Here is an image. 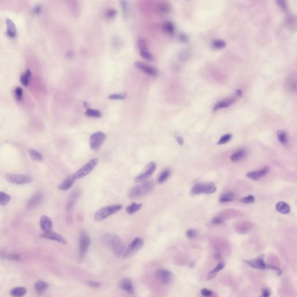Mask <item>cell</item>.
Wrapping results in <instances>:
<instances>
[{"label":"cell","instance_id":"6da1fadb","mask_svg":"<svg viewBox=\"0 0 297 297\" xmlns=\"http://www.w3.org/2000/svg\"><path fill=\"white\" fill-rule=\"evenodd\" d=\"M102 243L117 257L123 255L125 247L120 237L114 233H105L101 237Z\"/></svg>","mask_w":297,"mask_h":297},{"label":"cell","instance_id":"7a4b0ae2","mask_svg":"<svg viewBox=\"0 0 297 297\" xmlns=\"http://www.w3.org/2000/svg\"><path fill=\"white\" fill-rule=\"evenodd\" d=\"M155 183L153 181L143 182L133 187L128 193V197L131 199H137L144 197L153 191Z\"/></svg>","mask_w":297,"mask_h":297},{"label":"cell","instance_id":"3957f363","mask_svg":"<svg viewBox=\"0 0 297 297\" xmlns=\"http://www.w3.org/2000/svg\"><path fill=\"white\" fill-rule=\"evenodd\" d=\"M123 208L121 205L115 204V205H110L106 207H104L102 209H99L97 213H95L94 218L97 221H101L102 220L106 219V218L113 215Z\"/></svg>","mask_w":297,"mask_h":297},{"label":"cell","instance_id":"277c9868","mask_svg":"<svg viewBox=\"0 0 297 297\" xmlns=\"http://www.w3.org/2000/svg\"><path fill=\"white\" fill-rule=\"evenodd\" d=\"M264 257H265V255L262 254L255 259L249 260V261H244V262L245 263H247L248 266H251V268H254V269H257L264 270V269H269L275 271L276 272L278 270L277 268L271 265L266 264V263L264 261Z\"/></svg>","mask_w":297,"mask_h":297},{"label":"cell","instance_id":"5b68a950","mask_svg":"<svg viewBox=\"0 0 297 297\" xmlns=\"http://www.w3.org/2000/svg\"><path fill=\"white\" fill-rule=\"evenodd\" d=\"M98 159L95 158L91 159L87 164H85L83 167H82L81 169L73 173V177L75 179H78L87 176L95 168V167L98 164Z\"/></svg>","mask_w":297,"mask_h":297},{"label":"cell","instance_id":"8992f818","mask_svg":"<svg viewBox=\"0 0 297 297\" xmlns=\"http://www.w3.org/2000/svg\"><path fill=\"white\" fill-rule=\"evenodd\" d=\"M217 190L214 183L209 182L205 184H197L192 188L191 192L195 195L199 194H212Z\"/></svg>","mask_w":297,"mask_h":297},{"label":"cell","instance_id":"52a82bcc","mask_svg":"<svg viewBox=\"0 0 297 297\" xmlns=\"http://www.w3.org/2000/svg\"><path fill=\"white\" fill-rule=\"evenodd\" d=\"M144 244V240L141 237H137L129 244L128 247L125 249L123 254L124 258L130 257L142 248Z\"/></svg>","mask_w":297,"mask_h":297},{"label":"cell","instance_id":"ba28073f","mask_svg":"<svg viewBox=\"0 0 297 297\" xmlns=\"http://www.w3.org/2000/svg\"><path fill=\"white\" fill-rule=\"evenodd\" d=\"M106 137V134L102 131H98L92 134L89 138L90 148L93 151L98 150L105 142Z\"/></svg>","mask_w":297,"mask_h":297},{"label":"cell","instance_id":"9c48e42d","mask_svg":"<svg viewBox=\"0 0 297 297\" xmlns=\"http://www.w3.org/2000/svg\"><path fill=\"white\" fill-rule=\"evenodd\" d=\"M156 169V164L155 162L151 161L147 164L142 172L135 178L136 183L145 182L147 178L151 177Z\"/></svg>","mask_w":297,"mask_h":297},{"label":"cell","instance_id":"30bf717a","mask_svg":"<svg viewBox=\"0 0 297 297\" xmlns=\"http://www.w3.org/2000/svg\"><path fill=\"white\" fill-rule=\"evenodd\" d=\"M5 179L10 183L15 185L27 184L33 181V178L30 176L12 173H7L5 175Z\"/></svg>","mask_w":297,"mask_h":297},{"label":"cell","instance_id":"8fae6325","mask_svg":"<svg viewBox=\"0 0 297 297\" xmlns=\"http://www.w3.org/2000/svg\"><path fill=\"white\" fill-rule=\"evenodd\" d=\"M137 43L140 51V55L142 58L147 61H153V56L149 51L146 40L142 37H140L137 40Z\"/></svg>","mask_w":297,"mask_h":297},{"label":"cell","instance_id":"7c38bea8","mask_svg":"<svg viewBox=\"0 0 297 297\" xmlns=\"http://www.w3.org/2000/svg\"><path fill=\"white\" fill-rule=\"evenodd\" d=\"M90 244L91 240L89 237L84 232H81L79 238V255L80 258H83Z\"/></svg>","mask_w":297,"mask_h":297},{"label":"cell","instance_id":"4fadbf2b","mask_svg":"<svg viewBox=\"0 0 297 297\" xmlns=\"http://www.w3.org/2000/svg\"><path fill=\"white\" fill-rule=\"evenodd\" d=\"M155 275L160 281L164 284H169L173 279L172 272L165 269H159L156 272Z\"/></svg>","mask_w":297,"mask_h":297},{"label":"cell","instance_id":"5bb4252c","mask_svg":"<svg viewBox=\"0 0 297 297\" xmlns=\"http://www.w3.org/2000/svg\"><path fill=\"white\" fill-rule=\"evenodd\" d=\"M135 66L138 69L143 71L145 73L148 75L155 76L157 75L158 73L157 70L155 67L151 66L143 62L137 61L135 62Z\"/></svg>","mask_w":297,"mask_h":297},{"label":"cell","instance_id":"9a60e30c","mask_svg":"<svg viewBox=\"0 0 297 297\" xmlns=\"http://www.w3.org/2000/svg\"><path fill=\"white\" fill-rule=\"evenodd\" d=\"M269 169L267 167L261 169V170L251 171L246 174L247 177L254 181H258L262 178L264 177L268 173Z\"/></svg>","mask_w":297,"mask_h":297},{"label":"cell","instance_id":"2e32d148","mask_svg":"<svg viewBox=\"0 0 297 297\" xmlns=\"http://www.w3.org/2000/svg\"><path fill=\"white\" fill-rule=\"evenodd\" d=\"M41 237L43 238L51 240L53 241H56L58 243L63 244V245H66L67 241L66 239L61 235L60 234H58L57 233L55 232H48V233H44L41 235Z\"/></svg>","mask_w":297,"mask_h":297},{"label":"cell","instance_id":"e0dca14e","mask_svg":"<svg viewBox=\"0 0 297 297\" xmlns=\"http://www.w3.org/2000/svg\"><path fill=\"white\" fill-rule=\"evenodd\" d=\"M43 196L40 193H36L31 197L27 203V207L29 209H35L43 201Z\"/></svg>","mask_w":297,"mask_h":297},{"label":"cell","instance_id":"ac0fdd59","mask_svg":"<svg viewBox=\"0 0 297 297\" xmlns=\"http://www.w3.org/2000/svg\"><path fill=\"white\" fill-rule=\"evenodd\" d=\"M40 226L45 233L52 232L53 229V223L52 220L47 215H43L40 221Z\"/></svg>","mask_w":297,"mask_h":297},{"label":"cell","instance_id":"d6986e66","mask_svg":"<svg viewBox=\"0 0 297 297\" xmlns=\"http://www.w3.org/2000/svg\"><path fill=\"white\" fill-rule=\"evenodd\" d=\"M119 286L121 290H124L126 293L131 294H133L134 291L133 285V282L130 279L124 278L121 280L119 283Z\"/></svg>","mask_w":297,"mask_h":297},{"label":"cell","instance_id":"ffe728a7","mask_svg":"<svg viewBox=\"0 0 297 297\" xmlns=\"http://www.w3.org/2000/svg\"><path fill=\"white\" fill-rule=\"evenodd\" d=\"M6 24H7V31H6L7 35L10 38H15L17 35L16 27L15 23L11 19H8L6 21Z\"/></svg>","mask_w":297,"mask_h":297},{"label":"cell","instance_id":"44dd1931","mask_svg":"<svg viewBox=\"0 0 297 297\" xmlns=\"http://www.w3.org/2000/svg\"><path fill=\"white\" fill-rule=\"evenodd\" d=\"M75 179L73 175H69L63 181L58 188L61 191H66L70 189L75 182Z\"/></svg>","mask_w":297,"mask_h":297},{"label":"cell","instance_id":"7402d4cb","mask_svg":"<svg viewBox=\"0 0 297 297\" xmlns=\"http://www.w3.org/2000/svg\"><path fill=\"white\" fill-rule=\"evenodd\" d=\"M236 230L240 233H245L250 231L253 225L248 222H238L236 225Z\"/></svg>","mask_w":297,"mask_h":297},{"label":"cell","instance_id":"603a6c76","mask_svg":"<svg viewBox=\"0 0 297 297\" xmlns=\"http://www.w3.org/2000/svg\"><path fill=\"white\" fill-rule=\"evenodd\" d=\"M48 288V284L45 281L39 280L37 281L34 285V288L36 293L38 294H42Z\"/></svg>","mask_w":297,"mask_h":297},{"label":"cell","instance_id":"cb8c5ba5","mask_svg":"<svg viewBox=\"0 0 297 297\" xmlns=\"http://www.w3.org/2000/svg\"><path fill=\"white\" fill-rule=\"evenodd\" d=\"M276 209L279 213L287 214L290 211V207L289 204L284 201H280L276 205Z\"/></svg>","mask_w":297,"mask_h":297},{"label":"cell","instance_id":"d4e9b609","mask_svg":"<svg viewBox=\"0 0 297 297\" xmlns=\"http://www.w3.org/2000/svg\"><path fill=\"white\" fill-rule=\"evenodd\" d=\"M120 2L123 18L124 20H127L129 18L130 11L129 2L127 1H121Z\"/></svg>","mask_w":297,"mask_h":297},{"label":"cell","instance_id":"484cf974","mask_svg":"<svg viewBox=\"0 0 297 297\" xmlns=\"http://www.w3.org/2000/svg\"><path fill=\"white\" fill-rule=\"evenodd\" d=\"M245 155V151L244 149H239L236 151L231 156V160L233 162H237L242 160Z\"/></svg>","mask_w":297,"mask_h":297},{"label":"cell","instance_id":"4316f807","mask_svg":"<svg viewBox=\"0 0 297 297\" xmlns=\"http://www.w3.org/2000/svg\"><path fill=\"white\" fill-rule=\"evenodd\" d=\"M235 101L234 99H225L222 101L221 102L218 103L214 107V111H217L219 109H221L222 108H226L227 107L231 105H232L233 102Z\"/></svg>","mask_w":297,"mask_h":297},{"label":"cell","instance_id":"83f0119b","mask_svg":"<svg viewBox=\"0 0 297 297\" xmlns=\"http://www.w3.org/2000/svg\"><path fill=\"white\" fill-rule=\"evenodd\" d=\"M26 288L23 287L14 288L11 291V295L13 297H24L26 294Z\"/></svg>","mask_w":297,"mask_h":297},{"label":"cell","instance_id":"f1b7e54d","mask_svg":"<svg viewBox=\"0 0 297 297\" xmlns=\"http://www.w3.org/2000/svg\"><path fill=\"white\" fill-rule=\"evenodd\" d=\"M31 77V71H30V70L28 69L25 73H22V75H20V83H22L23 85L26 87L29 84V82L30 81Z\"/></svg>","mask_w":297,"mask_h":297},{"label":"cell","instance_id":"f546056e","mask_svg":"<svg viewBox=\"0 0 297 297\" xmlns=\"http://www.w3.org/2000/svg\"><path fill=\"white\" fill-rule=\"evenodd\" d=\"M235 199V195L233 192L227 191L223 193L220 197L219 201L222 203L231 202Z\"/></svg>","mask_w":297,"mask_h":297},{"label":"cell","instance_id":"4dcf8cb0","mask_svg":"<svg viewBox=\"0 0 297 297\" xmlns=\"http://www.w3.org/2000/svg\"><path fill=\"white\" fill-rule=\"evenodd\" d=\"M142 204H137L135 203H133L128 205L126 208V211L129 215H133V214L137 212L140 209L142 208Z\"/></svg>","mask_w":297,"mask_h":297},{"label":"cell","instance_id":"1f68e13d","mask_svg":"<svg viewBox=\"0 0 297 297\" xmlns=\"http://www.w3.org/2000/svg\"><path fill=\"white\" fill-rule=\"evenodd\" d=\"M171 174V171L169 169H165L161 173H160L158 178V182L159 183H163L165 182L169 177Z\"/></svg>","mask_w":297,"mask_h":297},{"label":"cell","instance_id":"d6a6232c","mask_svg":"<svg viewBox=\"0 0 297 297\" xmlns=\"http://www.w3.org/2000/svg\"><path fill=\"white\" fill-rule=\"evenodd\" d=\"M163 29L167 33L170 35H173L175 33V27L173 23L167 22L163 25Z\"/></svg>","mask_w":297,"mask_h":297},{"label":"cell","instance_id":"836d02e7","mask_svg":"<svg viewBox=\"0 0 297 297\" xmlns=\"http://www.w3.org/2000/svg\"><path fill=\"white\" fill-rule=\"evenodd\" d=\"M11 200L10 196L4 191H0V205L4 206Z\"/></svg>","mask_w":297,"mask_h":297},{"label":"cell","instance_id":"e575fe53","mask_svg":"<svg viewBox=\"0 0 297 297\" xmlns=\"http://www.w3.org/2000/svg\"><path fill=\"white\" fill-rule=\"evenodd\" d=\"M79 195V193L78 191L74 192L73 194H71V196H70L69 200L67 203V208L68 209H70L71 207L73 205V204L75 203V201L78 198Z\"/></svg>","mask_w":297,"mask_h":297},{"label":"cell","instance_id":"d590c367","mask_svg":"<svg viewBox=\"0 0 297 297\" xmlns=\"http://www.w3.org/2000/svg\"><path fill=\"white\" fill-rule=\"evenodd\" d=\"M277 139L281 143H282L283 145H285L287 143L288 137H287V135L285 131H279L277 132Z\"/></svg>","mask_w":297,"mask_h":297},{"label":"cell","instance_id":"8d00e7d4","mask_svg":"<svg viewBox=\"0 0 297 297\" xmlns=\"http://www.w3.org/2000/svg\"><path fill=\"white\" fill-rule=\"evenodd\" d=\"M30 155L33 159L37 161H41L43 160V157L38 151L34 149H30L29 151Z\"/></svg>","mask_w":297,"mask_h":297},{"label":"cell","instance_id":"74e56055","mask_svg":"<svg viewBox=\"0 0 297 297\" xmlns=\"http://www.w3.org/2000/svg\"><path fill=\"white\" fill-rule=\"evenodd\" d=\"M85 115H87L88 117H95V118H99L101 117V113L98 110H95V109H88L87 110V111L85 113Z\"/></svg>","mask_w":297,"mask_h":297},{"label":"cell","instance_id":"f35d334b","mask_svg":"<svg viewBox=\"0 0 297 297\" xmlns=\"http://www.w3.org/2000/svg\"><path fill=\"white\" fill-rule=\"evenodd\" d=\"M287 85H288V89L290 90H291L293 92L295 91L297 89V82H296L295 77H290L288 80Z\"/></svg>","mask_w":297,"mask_h":297},{"label":"cell","instance_id":"ab89813d","mask_svg":"<svg viewBox=\"0 0 297 297\" xmlns=\"http://www.w3.org/2000/svg\"><path fill=\"white\" fill-rule=\"evenodd\" d=\"M112 43L115 49H120L123 47V42L119 37H113Z\"/></svg>","mask_w":297,"mask_h":297},{"label":"cell","instance_id":"60d3db41","mask_svg":"<svg viewBox=\"0 0 297 297\" xmlns=\"http://www.w3.org/2000/svg\"><path fill=\"white\" fill-rule=\"evenodd\" d=\"M232 137V135L231 133H227L223 135L220 139L218 141V145H224L231 141V138Z\"/></svg>","mask_w":297,"mask_h":297},{"label":"cell","instance_id":"b9f144b4","mask_svg":"<svg viewBox=\"0 0 297 297\" xmlns=\"http://www.w3.org/2000/svg\"><path fill=\"white\" fill-rule=\"evenodd\" d=\"M158 9L161 12L168 13L170 11V6L167 2H161L160 4L159 5Z\"/></svg>","mask_w":297,"mask_h":297},{"label":"cell","instance_id":"7bdbcfd3","mask_svg":"<svg viewBox=\"0 0 297 297\" xmlns=\"http://www.w3.org/2000/svg\"><path fill=\"white\" fill-rule=\"evenodd\" d=\"M1 256H2L3 257L6 258V259H8L9 260H12V261H19L20 259V257L19 255L15 254L5 253V254H2Z\"/></svg>","mask_w":297,"mask_h":297},{"label":"cell","instance_id":"ee69618b","mask_svg":"<svg viewBox=\"0 0 297 297\" xmlns=\"http://www.w3.org/2000/svg\"><path fill=\"white\" fill-rule=\"evenodd\" d=\"M116 15H117V11L114 8L108 9L105 13L106 18L109 19L115 18Z\"/></svg>","mask_w":297,"mask_h":297},{"label":"cell","instance_id":"f6af8a7d","mask_svg":"<svg viewBox=\"0 0 297 297\" xmlns=\"http://www.w3.org/2000/svg\"><path fill=\"white\" fill-rule=\"evenodd\" d=\"M213 47L217 49H221L226 47V43L224 41L221 40H215L213 41Z\"/></svg>","mask_w":297,"mask_h":297},{"label":"cell","instance_id":"bcb514c9","mask_svg":"<svg viewBox=\"0 0 297 297\" xmlns=\"http://www.w3.org/2000/svg\"><path fill=\"white\" fill-rule=\"evenodd\" d=\"M126 93H115V94H111L109 97V99H111V100H123L125 98H126Z\"/></svg>","mask_w":297,"mask_h":297},{"label":"cell","instance_id":"7dc6e473","mask_svg":"<svg viewBox=\"0 0 297 297\" xmlns=\"http://www.w3.org/2000/svg\"><path fill=\"white\" fill-rule=\"evenodd\" d=\"M15 97L18 101H21L23 99V95L22 88L20 87H17L15 89Z\"/></svg>","mask_w":297,"mask_h":297},{"label":"cell","instance_id":"c3c4849f","mask_svg":"<svg viewBox=\"0 0 297 297\" xmlns=\"http://www.w3.org/2000/svg\"><path fill=\"white\" fill-rule=\"evenodd\" d=\"M241 201L244 204H252L255 201V197L253 195L248 196L243 198Z\"/></svg>","mask_w":297,"mask_h":297},{"label":"cell","instance_id":"681fc988","mask_svg":"<svg viewBox=\"0 0 297 297\" xmlns=\"http://www.w3.org/2000/svg\"><path fill=\"white\" fill-rule=\"evenodd\" d=\"M225 262H221L219 263L218 264L217 266H216L213 270H212L211 272H213V273L217 275V273L218 272H219V271H222V269L225 268Z\"/></svg>","mask_w":297,"mask_h":297},{"label":"cell","instance_id":"f907efd6","mask_svg":"<svg viewBox=\"0 0 297 297\" xmlns=\"http://www.w3.org/2000/svg\"><path fill=\"white\" fill-rule=\"evenodd\" d=\"M87 284L90 287L92 288H99L101 286V283L98 282V281H92V280H89L87 281Z\"/></svg>","mask_w":297,"mask_h":297},{"label":"cell","instance_id":"816d5d0a","mask_svg":"<svg viewBox=\"0 0 297 297\" xmlns=\"http://www.w3.org/2000/svg\"><path fill=\"white\" fill-rule=\"evenodd\" d=\"M186 235L189 239H192L196 237V236L197 235V232L195 229H191L186 232Z\"/></svg>","mask_w":297,"mask_h":297},{"label":"cell","instance_id":"f5cc1de1","mask_svg":"<svg viewBox=\"0 0 297 297\" xmlns=\"http://www.w3.org/2000/svg\"><path fill=\"white\" fill-rule=\"evenodd\" d=\"M223 222H224V218L220 216L215 217L212 220V223L215 225H219L223 223Z\"/></svg>","mask_w":297,"mask_h":297},{"label":"cell","instance_id":"db71d44e","mask_svg":"<svg viewBox=\"0 0 297 297\" xmlns=\"http://www.w3.org/2000/svg\"><path fill=\"white\" fill-rule=\"evenodd\" d=\"M201 293L202 295L204 296V297H209L213 294V292L211 290H208L207 288H203L201 290Z\"/></svg>","mask_w":297,"mask_h":297},{"label":"cell","instance_id":"11a10c76","mask_svg":"<svg viewBox=\"0 0 297 297\" xmlns=\"http://www.w3.org/2000/svg\"><path fill=\"white\" fill-rule=\"evenodd\" d=\"M277 3L279 5L280 7L281 8V9H282L283 11H286L287 10V7L284 1H278Z\"/></svg>","mask_w":297,"mask_h":297},{"label":"cell","instance_id":"9f6ffc18","mask_svg":"<svg viewBox=\"0 0 297 297\" xmlns=\"http://www.w3.org/2000/svg\"><path fill=\"white\" fill-rule=\"evenodd\" d=\"M271 296V291L268 288H264L261 296L259 297H269Z\"/></svg>","mask_w":297,"mask_h":297},{"label":"cell","instance_id":"6f0895ef","mask_svg":"<svg viewBox=\"0 0 297 297\" xmlns=\"http://www.w3.org/2000/svg\"><path fill=\"white\" fill-rule=\"evenodd\" d=\"M41 11V7L40 5H36L33 10V12L35 14H38V13H40Z\"/></svg>","mask_w":297,"mask_h":297},{"label":"cell","instance_id":"680465c9","mask_svg":"<svg viewBox=\"0 0 297 297\" xmlns=\"http://www.w3.org/2000/svg\"><path fill=\"white\" fill-rule=\"evenodd\" d=\"M216 275H217L216 274H214V273H213V272H212L211 271H210V272H209V274H208V276H207V279L208 280H209L213 279H214V278H215V277L216 276Z\"/></svg>","mask_w":297,"mask_h":297},{"label":"cell","instance_id":"91938a15","mask_svg":"<svg viewBox=\"0 0 297 297\" xmlns=\"http://www.w3.org/2000/svg\"><path fill=\"white\" fill-rule=\"evenodd\" d=\"M177 141L178 143L181 146L183 145V138H182V137H177Z\"/></svg>","mask_w":297,"mask_h":297},{"label":"cell","instance_id":"94428289","mask_svg":"<svg viewBox=\"0 0 297 297\" xmlns=\"http://www.w3.org/2000/svg\"><path fill=\"white\" fill-rule=\"evenodd\" d=\"M73 56V52L71 51H69L67 53V57L69 59H71Z\"/></svg>","mask_w":297,"mask_h":297},{"label":"cell","instance_id":"6125c7cd","mask_svg":"<svg viewBox=\"0 0 297 297\" xmlns=\"http://www.w3.org/2000/svg\"><path fill=\"white\" fill-rule=\"evenodd\" d=\"M180 38H181V40L182 41H186V36H185V35H181V37H180Z\"/></svg>","mask_w":297,"mask_h":297},{"label":"cell","instance_id":"be15d7a7","mask_svg":"<svg viewBox=\"0 0 297 297\" xmlns=\"http://www.w3.org/2000/svg\"><path fill=\"white\" fill-rule=\"evenodd\" d=\"M84 107H85V108H88V103L87 102H84Z\"/></svg>","mask_w":297,"mask_h":297},{"label":"cell","instance_id":"e7e4bbea","mask_svg":"<svg viewBox=\"0 0 297 297\" xmlns=\"http://www.w3.org/2000/svg\"><path fill=\"white\" fill-rule=\"evenodd\" d=\"M236 92H237V95H239V97H240V96H241V95H242V93H241V91L240 90H237Z\"/></svg>","mask_w":297,"mask_h":297},{"label":"cell","instance_id":"03108f58","mask_svg":"<svg viewBox=\"0 0 297 297\" xmlns=\"http://www.w3.org/2000/svg\"><path fill=\"white\" fill-rule=\"evenodd\" d=\"M195 263L194 262H192L191 263H190V267L191 268H193V266H195Z\"/></svg>","mask_w":297,"mask_h":297}]
</instances>
